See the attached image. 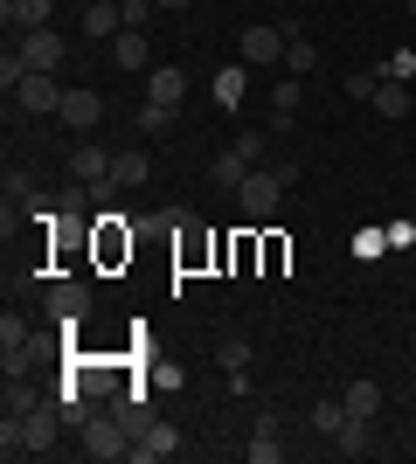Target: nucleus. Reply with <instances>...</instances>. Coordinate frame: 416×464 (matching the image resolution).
Masks as SVG:
<instances>
[{
    "label": "nucleus",
    "instance_id": "f257e3e1",
    "mask_svg": "<svg viewBox=\"0 0 416 464\" xmlns=\"http://www.w3.org/2000/svg\"><path fill=\"white\" fill-rule=\"evenodd\" d=\"M63 409L49 402V409H28V416H0V450L7 458H42V450H56V437H63Z\"/></svg>",
    "mask_w": 416,
    "mask_h": 464
},
{
    "label": "nucleus",
    "instance_id": "f03ea898",
    "mask_svg": "<svg viewBox=\"0 0 416 464\" xmlns=\"http://www.w3.org/2000/svg\"><path fill=\"white\" fill-rule=\"evenodd\" d=\"M49 353H56V340H49V333H35L21 312H7V319H0V374H35Z\"/></svg>",
    "mask_w": 416,
    "mask_h": 464
},
{
    "label": "nucleus",
    "instance_id": "7ed1b4c3",
    "mask_svg": "<svg viewBox=\"0 0 416 464\" xmlns=\"http://www.w3.org/2000/svg\"><path fill=\"white\" fill-rule=\"evenodd\" d=\"M77 437H83V458H98V464L132 458V430H125L119 416H111V409H98V416H91V423H83Z\"/></svg>",
    "mask_w": 416,
    "mask_h": 464
},
{
    "label": "nucleus",
    "instance_id": "20e7f679",
    "mask_svg": "<svg viewBox=\"0 0 416 464\" xmlns=\"http://www.w3.org/2000/svg\"><path fill=\"white\" fill-rule=\"evenodd\" d=\"M277 201H285V180H277L271 167H250V174L237 180V208L250 215V222H271Z\"/></svg>",
    "mask_w": 416,
    "mask_h": 464
},
{
    "label": "nucleus",
    "instance_id": "39448f33",
    "mask_svg": "<svg viewBox=\"0 0 416 464\" xmlns=\"http://www.w3.org/2000/svg\"><path fill=\"white\" fill-rule=\"evenodd\" d=\"M42 305H49L56 333L63 326H83V312H91V285H83V277H49V285H42Z\"/></svg>",
    "mask_w": 416,
    "mask_h": 464
},
{
    "label": "nucleus",
    "instance_id": "423d86ee",
    "mask_svg": "<svg viewBox=\"0 0 416 464\" xmlns=\"http://www.w3.org/2000/svg\"><path fill=\"white\" fill-rule=\"evenodd\" d=\"M15 49H21V63H28V70H42V77H56L63 56H70L56 28H28V35H15Z\"/></svg>",
    "mask_w": 416,
    "mask_h": 464
},
{
    "label": "nucleus",
    "instance_id": "0eeeda50",
    "mask_svg": "<svg viewBox=\"0 0 416 464\" xmlns=\"http://www.w3.org/2000/svg\"><path fill=\"white\" fill-rule=\"evenodd\" d=\"M63 125H70V132H98L104 125V97L91 91V83H70V91H63Z\"/></svg>",
    "mask_w": 416,
    "mask_h": 464
},
{
    "label": "nucleus",
    "instance_id": "6e6552de",
    "mask_svg": "<svg viewBox=\"0 0 416 464\" xmlns=\"http://www.w3.org/2000/svg\"><path fill=\"white\" fill-rule=\"evenodd\" d=\"M91 250H98V264H125V256H132V229H125V215L104 208L98 222H91Z\"/></svg>",
    "mask_w": 416,
    "mask_h": 464
},
{
    "label": "nucleus",
    "instance_id": "1a4fd4ad",
    "mask_svg": "<svg viewBox=\"0 0 416 464\" xmlns=\"http://www.w3.org/2000/svg\"><path fill=\"white\" fill-rule=\"evenodd\" d=\"M250 464H277L285 458V416H277V409H257V423H250Z\"/></svg>",
    "mask_w": 416,
    "mask_h": 464
},
{
    "label": "nucleus",
    "instance_id": "9d476101",
    "mask_svg": "<svg viewBox=\"0 0 416 464\" xmlns=\"http://www.w3.org/2000/svg\"><path fill=\"white\" fill-rule=\"evenodd\" d=\"M180 450V430L167 423V416H153V423L132 437V464H160V458H174Z\"/></svg>",
    "mask_w": 416,
    "mask_h": 464
},
{
    "label": "nucleus",
    "instance_id": "9b49d317",
    "mask_svg": "<svg viewBox=\"0 0 416 464\" xmlns=\"http://www.w3.org/2000/svg\"><path fill=\"white\" fill-rule=\"evenodd\" d=\"M237 56L243 63H285V28H271V21L243 28V35H237Z\"/></svg>",
    "mask_w": 416,
    "mask_h": 464
},
{
    "label": "nucleus",
    "instance_id": "f8f14e48",
    "mask_svg": "<svg viewBox=\"0 0 416 464\" xmlns=\"http://www.w3.org/2000/svg\"><path fill=\"white\" fill-rule=\"evenodd\" d=\"M15 111H63V83L42 77V70H28L21 91H15Z\"/></svg>",
    "mask_w": 416,
    "mask_h": 464
},
{
    "label": "nucleus",
    "instance_id": "ddd939ff",
    "mask_svg": "<svg viewBox=\"0 0 416 464\" xmlns=\"http://www.w3.org/2000/svg\"><path fill=\"white\" fill-rule=\"evenodd\" d=\"M111 160H119V153H104L98 139H77V146H70V174L98 188V180H111Z\"/></svg>",
    "mask_w": 416,
    "mask_h": 464
},
{
    "label": "nucleus",
    "instance_id": "4468645a",
    "mask_svg": "<svg viewBox=\"0 0 416 464\" xmlns=\"http://www.w3.org/2000/svg\"><path fill=\"white\" fill-rule=\"evenodd\" d=\"M83 35L91 42H119L125 35V7L119 0H91V7H83Z\"/></svg>",
    "mask_w": 416,
    "mask_h": 464
},
{
    "label": "nucleus",
    "instance_id": "2eb2a0df",
    "mask_svg": "<svg viewBox=\"0 0 416 464\" xmlns=\"http://www.w3.org/2000/svg\"><path fill=\"white\" fill-rule=\"evenodd\" d=\"M146 97H153V104H180V97H188V70H180V63H153V70H146Z\"/></svg>",
    "mask_w": 416,
    "mask_h": 464
},
{
    "label": "nucleus",
    "instance_id": "dca6fc26",
    "mask_svg": "<svg viewBox=\"0 0 416 464\" xmlns=\"http://www.w3.org/2000/svg\"><path fill=\"white\" fill-rule=\"evenodd\" d=\"M334 450L340 458H375V423H368V416H347V423H340V437H334Z\"/></svg>",
    "mask_w": 416,
    "mask_h": 464
},
{
    "label": "nucleus",
    "instance_id": "f3484780",
    "mask_svg": "<svg viewBox=\"0 0 416 464\" xmlns=\"http://www.w3.org/2000/svg\"><path fill=\"white\" fill-rule=\"evenodd\" d=\"M49 7H56V0H0V21H7L15 35H28V28H49Z\"/></svg>",
    "mask_w": 416,
    "mask_h": 464
},
{
    "label": "nucleus",
    "instance_id": "a211bd4d",
    "mask_svg": "<svg viewBox=\"0 0 416 464\" xmlns=\"http://www.w3.org/2000/svg\"><path fill=\"white\" fill-rule=\"evenodd\" d=\"M146 180H153V153L125 146V153L111 160V188H146Z\"/></svg>",
    "mask_w": 416,
    "mask_h": 464
},
{
    "label": "nucleus",
    "instance_id": "6ab92c4d",
    "mask_svg": "<svg viewBox=\"0 0 416 464\" xmlns=\"http://www.w3.org/2000/svg\"><path fill=\"white\" fill-rule=\"evenodd\" d=\"M111 63H119V70H153V49H146V28H125V35L111 42Z\"/></svg>",
    "mask_w": 416,
    "mask_h": 464
},
{
    "label": "nucleus",
    "instance_id": "aec40b11",
    "mask_svg": "<svg viewBox=\"0 0 416 464\" xmlns=\"http://www.w3.org/2000/svg\"><path fill=\"white\" fill-rule=\"evenodd\" d=\"M28 409H49V388H35L28 374H7V416H28Z\"/></svg>",
    "mask_w": 416,
    "mask_h": 464
},
{
    "label": "nucleus",
    "instance_id": "412c9836",
    "mask_svg": "<svg viewBox=\"0 0 416 464\" xmlns=\"http://www.w3.org/2000/svg\"><path fill=\"white\" fill-rule=\"evenodd\" d=\"M340 402H347V416H368V423H375L382 416V382H347Z\"/></svg>",
    "mask_w": 416,
    "mask_h": 464
},
{
    "label": "nucleus",
    "instance_id": "4be33fe9",
    "mask_svg": "<svg viewBox=\"0 0 416 464\" xmlns=\"http://www.w3.org/2000/svg\"><path fill=\"white\" fill-rule=\"evenodd\" d=\"M410 104H416V83L382 77V91H375V111H382V118H410Z\"/></svg>",
    "mask_w": 416,
    "mask_h": 464
},
{
    "label": "nucleus",
    "instance_id": "5701e85b",
    "mask_svg": "<svg viewBox=\"0 0 416 464\" xmlns=\"http://www.w3.org/2000/svg\"><path fill=\"white\" fill-rule=\"evenodd\" d=\"M305 423H313L319 437H340V423H347V402H340V395H319V402L305 409Z\"/></svg>",
    "mask_w": 416,
    "mask_h": 464
},
{
    "label": "nucleus",
    "instance_id": "b1692460",
    "mask_svg": "<svg viewBox=\"0 0 416 464\" xmlns=\"http://www.w3.org/2000/svg\"><path fill=\"white\" fill-rule=\"evenodd\" d=\"M285 63H292V77H305V70L319 63V49L305 42V28H285Z\"/></svg>",
    "mask_w": 416,
    "mask_h": 464
},
{
    "label": "nucleus",
    "instance_id": "393cba45",
    "mask_svg": "<svg viewBox=\"0 0 416 464\" xmlns=\"http://www.w3.org/2000/svg\"><path fill=\"white\" fill-rule=\"evenodd\" d=\"M264 146H271V132H257V125H243V132H237V146H229V153H237L243 167H264Z\"/></svg>",
    "mask_w": 416,
    "mask_h": 464
},
{
    "label": "nucleus",
    "instance_id": "a878e982",
    "mask_svg": "<svg viewBox=\"0 0 416 464\" xmlns=\"http://www.w3.org/2000/svg\"><path fill=\"white\" fill-rule=\"evenodd\" d=\"M243 174H250V167H243L237 153H216V160H208V180H216V188H229V194H237V180H243Z\"/></svg>",
    "mask_w": 416,
    "mask_h": 464
},
{
    "label": "nucleus",
    "instance_id": "bb28decb",
    "mask_svg": "<svg viewBox=\"0 0 416 464\" xmlns=\"http://www.w3.org/2000/svg\"><path fill=\"white\" fill-rule=\"evenodd\" d=\"M132 125L139 132H167V125H174V104H153V97H146V104L132 111Z\"/></svg>",
    "mask_w": 416,
    "mask_h": 464
},
{
    "label": "nucleus",
    "instance_id": "cd10ccee",
    "mask_svg": "<svg viewBox=\"0 0 416 464\" xmlns=\"http://www.w3.org/2000/svg\"><path fill=\"white\" fill-rule=\"evenodd\" d=\"M216 97L229 104V111H237L243 97H250V77H243V70H222V77H216Z\"/></svg>",
    "mask_w": 416,
    "mask_h": 464
},
{
    "label": "nucleus",
    "instance_id": "c85d7f7f",
    "mask_svg": "<svg viewBox=\"0 0 416 464\" xmlns=\"http://www.w3.org/2000/svg\"><path fill=\"white\" fill-rule=\"evenodd\" d=\"M216 361H222V374L250 368V340H243V333H237V340H222V347H216Z\"/></svg>",
    "mask_w": 416,
    "mask_h": 464
},
{
    "label": "nucleus",
    "instance_id": "c756f323",
    "mask_svg": "<svg viewBox=\"0 0 416 464\" xmlns=\"http://www.w3.org/2000/svg\"><path fill=\"white\" fill-rule=\"evenodd\" d=\"M375 91H382V70H354V77H347V97H354V104H375Z\"/></svg>",
    "mask_w": 416,
    "mask_h": 464
},
{
    "label": "nucleus",
    "instance_id": "7c9ffc66",
    "mask_svg": "<svg viewBox=\"0 0 416 464\" xmlns=\"http://www.w3.org/2000/svg\"><path fill=\"white\" fill-rule=\"evenodd\" d=\"M375 70H382V77H396V83H416V56H410V49H396V56H382Z\"/></svg>",
    "mask_w": 416,
    "mask_h": 464
},
{
    "label": "nucleus",
    "instance_id": "2f4dec72",
    "mask_svg": "<svg viewBox=\"0 0 416 464\" xmlns=\"http://www.w3.org/2000/svg\"><path fill=\"white\" fill-rule=\"evenodd\" d=\"M21 77H28V63H21V49H7V56H0V83H7V97L21 91Z\"/></svg>",
    "mask_w": 416,
    "mask_h": 464
},
{
    "label": "nucleus",
    "instance_id": "473e14b6",
    "mask_svg": "<svg viewBox=\"0 0 416 464\" xmlns=\"http://www.w3.org/2000/svg\"><path fill=\"white\" fill-rule=\"evenodd\" d=\"M382 250H389V229H361L354 236V256H382Z\"/></svg>",
    "mask_w": 416,
    "mask_h": 464
},
{
    "label": "nucleus",
    "instance_id": "72a5a7b5",
    "mask_svg": "<svg viewBox=\"0 0 416 464\" xmlns=\"http://www.w3.org/2000/svg\"><path fill=\"white\" fill-rule=\"evenodd\" d=\"M292 264V250H285V236H264V271H285Z\"/></svg>",
    "mask_w": 416,
    "mask_h": 464
},
{
    "label": "nucleus",
    "instance_id": "f704fd0d",
    "mask_svg": "<svg viewBox=\"0 0 416 464\" xmlns=\"http://www.w3.org/2000/svg\"><path fill=\"white\" fill-rule=\"evenodd\" d=\"M119 7H125V28H146V21H153V7H160V0H119Z\"/></svg>",
    "mask_w": 416,
    "mask_h": 464
},
{
    "label": "nucleus",
    "instance_id": "c9c22d12",
    "mask_svg": "<svg viewBox=\"0 0 416 464\" xmlns=\"http://www.w3.org/2000/svg\"><path fill=\"white\" fill-rule=\"evenodd\" d=\"M160 7H167V14H180V7H195V0H160Z\"/></svg>",
    "mask_w": 416,
    "mask_h": 464
},
{
    "label": "nucleus",
    "instance_id": "e433bc0d",
    "mask_svg": "<svg viewBox=\"0 0 416 464\" xmlns=\"http://www.w3.org/2000/svg\"><path fill=\"white\" fill-rule=\"evenodd\" d=\"M402 7H410V21H416V0H402Z\"/></svg>",
    "mask_w": 416,
    "mask_h": 464
}]
</instances>
